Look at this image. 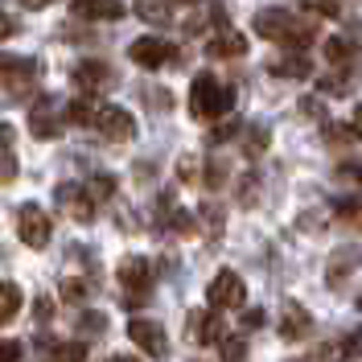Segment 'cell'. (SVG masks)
<instances>
[{"label":"cell","mask_w":362,"mask_h":362,"mask_svg":"<svg viewBox=\"0 0 362 362\" xmlns=\"http://www.w3.org/2000/svg\"><path fill=\"white\" fill-rule=\"evenodd\" d=\"M189 334L202 341V346H214V341H223V338H226L223 309H202V313H189Z\"/></svg>","instance_id":"ba28073f"},{"label":"cell","mask_w":362,"mask_h":362,"mask_svg":"<svg viewBox=\"0 0 362 362\" xmlns=\"http://www.w3.org/2000/svg\"><path fill=\"white\" fill-rule=\"evenodd\" d=\"M25 8H45V4H54V0H21Z\"/></svg>","instance_id":"d590c367"},{"label":"cell","mask_w":362,"mask_h":362,"mask_svg":"<svg viewBox=\"0 0 362 362\" xmlns=\"http://www.w3.org/2000/svg\"><path fill=\"white\" fill-rule=\"evenodd\" d=\"M358 124H329V140H338V144H350V140H358Z\"/></svg>","instance_id":"d4e9b609"},{"label":"cell","mask_w":362,"mask_h":362,"mask_svg":"<svg viewBox=\"0 0 362 362\" xmlns=\"http://www.w3.org/2000/svg\"><path fill=\"white\" fill-rule=\"evenodd\" d=\"M321 49H325L329 62H346V58H354V42H350V37H325Z\"/></svg>","instance_id":"7402d4cb"},{"label":"cell","mask_w":362,"mask_h":362,"mask_svg":"<svg viewBox=\"0 0 362 362\" xmlns=\"http://www.w3.org/2000/svg\"><path fill=\"white\" fill-rule=\"evenodd\" d=\"M25 346L21 341H0V362H21Z\"/></svg>","instance_id":"83f0119b"},{"label":"cell","mask_w":362,"mask_h":362,"mask_svg":"<svg viewBox=\"0 0 362 362\" xmlns=\"http://www.w3.org/2000/svg\"><path fill=\"white\" fill-rule=\"evenodd\" d=\"M95 128L99 136H107V140H132L136 136V119L124 107H115V103H99V112H95Z\"/></svg>","instance_id":"8992f818"},{"label":"cell","mask_w":362,"mask_h":362,"mask_svg":"<svg viewBox=\"0 0 362 362\" xmlns=\"http://www.w3.org/2000/svg\"><path fill=\"white\" fill-rule=\"evenodd\" d=\"M255 33L268 37V42H284V45L293 42L296 49L309 45V37H313V29L300 25L288 8H264V13H255Z\"/></svg>","instance_id":"7a4b0ae2"},{"label":"cell","mask_w":362,"mask_h":362,"mask_svg":"<svg viewBox=\"0 0 362 362\" xmlns=\"http://www.w3.org/2000/svg\"><path fill=\"white\" fill-rule=\"evenodd\" d=\"M8 33H13V21H8V17H4V13H0V42H4V37H8Z\"/></svg>","instance_id":"e575fe53"},{"label":"cell","mask_w":362,"mask_h":362,"mask_svg":"<svg viewBox=\"0 0 362 362\" xmlns=\"http://www.w3.org/2000/svg\"><path fill=\"white\" fill-rule=\"evenodd\" d=\"M358 264V247H341L334 251V259H329V284H341V276Z\"/></svg>","instance_id":"d6986e66"},{"label":"cell","mask_w":362,"mask_h":362,"mask_svg":"<svg viewBox=\"0 0 362 362\" xmlns=\"http://www.w3.org/2000/svg\"><path fill=\"white\" fill-rule=\"evenodd\" d=\"M29 132L37 140H54L58 136V103L54 99H37L29 107Z\"/></svg>","instance_id":"8fae6325"},{"label":"cell","mask_w":362,"mask_h":362,"mask_svg":"<svg viewBox=\"0 0 362 362\" xmlns=\"http://www.w3.org/2000/svg\"><path fill=\"white\" fill-rule=\"evenodd\" d=\"M4 144H8V128H4V124H0V148H4Z\"/></svg>","instance_id":"8d00e7d4"},{"label":"cell","mask_w":362,"mask_h":362,"mask_svg":"<svg viewBox=\"0 0 362 362\" xmlns=\"http://www.w3.org/2000/svg\"><path fill=\"white\" fill-rule=\"evenodd\" d=\"M107 362H136V358H124V354H115V358H107Z\"/></svg>","instance_id":"f35d334b"},{"label":"cell","mask_w":362,"mask_h":362,"mask_svg":"<svg viewBox=\"0 0 362 362\" xmlns=\"http://www.w3.org/2000/svg\"><path fill=\"white\" fill-rule=\"evenodd\" d=\"M218 346H223V362H243V354H247V338L243 334H226Z\"/></svg>","instance_id":"603a6c76"},{"label":"cell","mask_w":362,"mask_h":362,"mask_svg":"<svg viewBox=\"0 0 362 362\" xmlns=\"http://www.w3.org/2000/svg\"><path fill=\"white\" fill-rule=\"evenodd\" d=\"M95 112H99V99H95V95H78V99L66 103L70 124H95Z\"/></svg>","instance_id":"e0dca14e"},{"label":"cell","mask_w":362,"mask_h":362,"mask_svg":"<svg viewBox=\"0 0 362 362\" xmlns=\"http://www.w3.org/2000/svg\"><path fill=\"white\" fill-rule=\"evenodd\" d=\"M177 177L181 181H194V177H198V160H194V157H181L177 160Z\"/></svg>","instance_id":"f546056e"},{"label":"cell","mask_w":362,"mask_h":362,"mask_svg":"<svg viewBox=\"0 0 362 362\" xmlns=\"http://www.w3.org/2000/svg\"><path fill=\"white\" fill-rule=\"evenodd\" d=\"M17 230H21V243L33 251H42L49 243V218H45L42 206H25L21 218H17Z\"/></svg>","instance_id":"52a82bcc"},{"label":"cell","mask_w":362,"mask_h":362,"mask_svg":"<svg viewBox=\"0 0 362 362\" xmlns=\"http://www.w3.org/2000/svg\"><path fill=\"white\" fill-rule=\"evenodd\" d=\"M37 78V62L29 58H0V83L8 90H29Z\"/></svg>","instance_id":"9c48e42d"},{"label":"cell","mask_w":362,"mask_h":362,"mask_svg":"<svg viewBox=\"0 0 362 362\" xmlns=\"http://www.w3.org/2000/svg\"><path fill=\"white\" fill-rule=\"evenodd\" d=\"M128 338L144 350V354H153V358H160L165 354V329H160L157 321H144V317H136L132 325H128Z\"/></svg>","instance_id":"30bf717a"},{"label":"cell","mask_w":362,"mask_h":362,"mask_svg":"<svg viewBox=\"0 0 362 362\" xmlns=\"http://www.w3.org/2000/svg\"><path fill=\"white\" fill-rule=\"evenodd\" d=\"M74 83L95 95V90L112 87V70L103 66V62H78V66H74Z\"/></svg>","instance_id":"5bb4252c"},{"label":"cell","mask_w":362,"mask_h":362,"mask_svg":"<svg viewBox=\"0 0 362 362\" xmlns=\"http://www.w3.org/2000/svg\"><path fill=\"white\" fill-rule=\"evenodd\" d=\"M235 128H239L235 119H226V124H218V128L210 132V144H223V140H230V136H235Z\"/></svg>","instance_id":"f1b7e54d"},{"label":"cell","mask_w":362,"mask_h":362,"mask_svg":"<svg viewBox=\"0 0 362 362\" xmlns=\"http://www.w3.org/2000/svg\"><path fill=\"white\" fill-rule=\"evenodd\" d=\"M358 305H362V296H358Z\"/></svg>","instance_id":"ab89813d"},{"label":"cell","mask_w":362,"mask_h":362,"mask_svg":"<svg viewBox=\"0 0 362 362\" xmlns=\"http://www.w3.org/2000/svg\"><path fill=\"white\" fill-rule=\"evenodd\" d=\"M103 325H107V317L103 313H83L78 317V329H103Z\"/></svg>","instance_id":"4dcf8cb0"},{"label":"cell","mask_w":362,"mask_h":362,"mask_svg":"<svg viewBox=\"0 0 362 362\" xmlns=\"http://www.w3.org/2000/svg\"><path fill=\"white\" fill-rule=\"evenodd\" d=\"M49 362H87V346L83 341H62L49 350Z\"/></svg>","instance_id":"44dd1931"},{"label":"cell","mask_w":362,"mask_h":362,"mask_svg":"<svg viewBox=\"0 0 362 362\" xmlns=\"http://www.w3.org/2000/svg\"><path fill=\"white\" fill-rule=\"evenodd\" d=\"M115 276H119V284L132 293V300H128V305H144V293H148V288H153V280H157L153 264H148V259H140V255H128V259H119Z\"/></svg>","instance_id":"3957f363"},{"label":"cell","mask_w":362,"mask_h":362,"mask_svg":"<svg viewBox=\"0 0 362 362\" xmlns=\"http://www.w3.org/2000/svg\"><path fill=\"white\" fill-rule=\"evenodd\" d=\"M338 214L346 218V223L362 226V202H338Z\"/></svg>","instance_id":"4316f807"},{"label":"cell","mask_w":362,"mask_h":362,"mask_svg":"<svg viewBox=\"0 0 362 362\" xmlns=\"http://www.w3.org/2000/svg\"><path fill=\"white\" fill-rule=\"evenodd\" d=\"M264 325V309H243V329H259Z\"/></svg>","instance_id":"1f68e13d"},{"label":"cell","mask_w":362,"mask_h":362,"mask_svg":"<svg viewBox=\"0 0 362 362\" xmlns=\"http://www.w3.org/2000/svg\"><path fill=\"white\" fill-rule=\"evenodd\" d=\"M112 189H115V181H112V177H95V181H87V194L95 198V202H99V198H107Z\"/></svg>","instance_id":"484cf974"},{"label":"cell","mask_w":362,"mask_h":362,"mask_svg":"<svg viewBox=\"0 0 362 362\" xmlns=\"http://www.w3.org/2000/svg\"><path fill=\"white\" fill-rule=\"evenodd\" d=\"M206 300H210V309H243L247 288H243V280L235 272H218L210 280V288H206Z\"/></svg>","instance_id":"277c9868"},{"label":"cell","mask_w":362,"mask_h":362,"mask_svg":"<svg viewBox=\"0 0 362 362\" xmlns=\"http://www.w3.org/2000/svg\"><path fill=\"white\" fill-rule=\"evenodd\" d=\"M354 124H358V128H362V103H358V107H354Z\"/></svg>","instance_id":"74e56055"},{"label":"cell","mask_w":362,"mask_h":362,"mask_svg":"<svg viewBox=\"0 0 362 362\" xmlns=\"http://www.w3.org/2000/svg\"><path fill=\"white\" fill-rule=\"evenodd\" d=\"M300 103H305V112H309V115H325V107H321L317 99H300Z\"/></svg>","instance_id":"836d02e7"},{"label":"cell","mask_w":362,"mask_h":362,"mask_svg":"<svg viewBox=\"0 0 362 362\" xmlns=\"http://www.w3.org/2000/svg\"><path fill=\"white\" fill-rule=\"evenodd\" d=\"M62 296H66V300H78V296H83V284H78V280H62Z\"/></svg>","instance_id":"d6a6232c"},{"label":"cell","mask_w":362,"mask_h":362,"mask_svg":"<svg viewBox=\"0 0 362 362\" xmlns=\"http://www.w3.org/2000/svg\"><path fill=\"white\" fill-rule=\"evenodd\" d=\"M17 309H21V293L0 280V325H8V321L17 317Z\"/></svg>","instance_id":"ffe728a7"},{"label":"cell","mask_w":362,"mask_h":362,"mask_svg":"<svg viewBox=\"0 0 362 362\" xmlns=\"http://www.w3.org/2000/svg\"><path fill=\"white\" fill-rule=\"evenodd\" d=\"M309 58L305 54H288V58H280V62H272V74H280V78H309Z\"/></svg>","instance_id":"ac0fdd59"},{"label":"cell","mask_w":362,"mask_h":362,"mask_svg":"<svg viewBox=\"0 0 362 362\" xmlns=\"http://www.w3.org/2000/svg\"><path fill=\"white\" fill-rule=\"evenodd\" d=\"M280 334L293 338V341L309 338V334H313V317H309V309L296 305V300H288V305H284V321H280Z\"/></svg>","instance_id":"4fadbf2b"},{"label":"cell","mask_w":362,"mask_h":362,"mask_svg":"<svg viewBox=\"0 0 362 362\" xmlns=\"http://www.w3.org/2000/svg\"><path fill=\"white\" fill-rule=\"evenodd\" d=\"M309 13H317V17H341V4L338 0H300Z\"/></svg>","instance_id":"cb8c5ba5"},{"label":"cell","mask_w":362,"mask_h":362,"mask_svg":"<svg viewBox=\"0 0 362 362\" xmlns=\"http://www.w3.org/2000/svg\"><path fill=\"white\" fill-rule=\"evenodd\" d=\"M128 58H132L136 66L160 70L165 62H173V58H177V49H173V42H169V37H140V42H132Z\"/></svg>","instance_id":"5b68a950"},{"label":"cell","mask_w":362,"mask_h":362,"mask_svg":"<svg viewBox=\"0 0 362 362\" xmlns=\"http://www.w3.org/2000/svg\"><path fill=\"white\" fill-rule=\"evenodd\" d=\"M235 107V87L218 83L214 74H198L189 87V115L194 119H223Z\"/></svg>","instance_id":"6da1fadb"},{"label":"cell","mask_w":362,"mask_h":362,"mask_svg":"<svg viewBox=\"0 0 362 362\" xmlns=\"http://www.w3.org/2000/svg\"><path fill=\"white\" fill-rule=\"evenodd\" d=\"M70 8L83 21H119L124 17V0H70Z\"/></svg>","instance_id":"7c38bea8"},{"label":"cell","mask_w":362,"mask_h":362,"mask_svg":"<svg viewBox=\"0 0 362 362\" xmlns=\"http://www.w3.org/2000/svg\"><path fill=\"white\" fill-rule=\"evenodd\" d=\"M206 54L210 58H243L247 54V37L243 33H218L206 42Z\"/></svg>","instance_id":"9a60e30c"},{"label":"cell","mask_w":362,"mask_h":362,"mask_svg":"<svg viewBox=\"0 0 362 362\" xmlns=\"http://www.w3.org/2000/svg\"><path fill=\"white\" fill-rule=\"evenodd\" d=\"M58 202H66L70 206V214L78 218V223H87L90 214H95V198H90L87 189H78V185H58Z\"/></svg>","instance_id":"2e32d148"}]
</instances>
